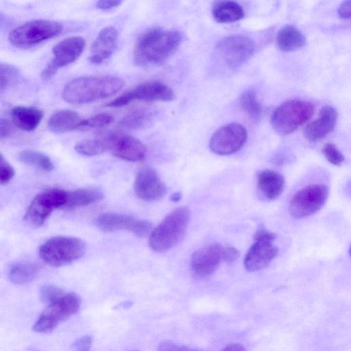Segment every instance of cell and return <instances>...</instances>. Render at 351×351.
<instances>
[{"label": "cell", "mask_w": 351, "mask_h": 351, "mask_svg": "<svg viewBox=\"0 0 351 351\" xmlns=\"http://www.w3.org/2000/svg\"><path fill=\"white\" fill-rule=\"evenodd\" d=\"M19 160L45 171H51L54 166L51 160L45 154L34 151L23 150L18 154Z\"/></svg>", "instance_id": "cell-30"}, {"label": "cell", "mask_w": 351, "mask_h": 351, "mask_svg": "<svg viewBox=\"0 0 351 351\" xmlns=\"http://www.w3.org/2000/svg\"><path fill=\"white\" fill-rule=\"evenodd\" d=\"M212 13L215 20L221 23L236 22L244 16L242 7L232 1L217 2L213 6Z\"/></svg>", "instance_id": "cell-27"}, {"label": "cell", "mask_w": 351, "mask_h": 351, "mask_svg": "<svg viewBox=\"0 0 351 351\" xmlns=\"http://www.w3.org/2000/svg\"><path fill=\"white\" fill-rule=\"evenodd\" d=\"M349 254H350V256L351 257V245H350V249H349Z\"/></svg>", "instance_id": "cell-46"}, {"label": "cell", "mask_w": 351, "mask_h": 351, "mask_svg": "<svg viewBox=\"0 0 351 351\" xmlns=\"http://www.w3.org/2000/svg\"><path fill=\"white\" fill-rule=\"evenodd\" d=\"M152 232V225L149 221L136 219L131 232L139 237H145L150 235Z\"/></svg>", "instance_id": "cell-37"}, {"label": "cell", "mask_w": 351, "mask_h": 351, "mask_svg": "<svg viewBox=\"0 0 351 351\" xmlns=\"http://www.w3.org/2000/svg\"><path fill=\"white\" fill-rule=\"evenodd\" d=\"M247 134L241 124L232 123L219 128L212 136L209 147L218 155H228L239 150L245 143Z\"/></svg>", "instance_id": "cell-13"}, {"label": "cell", "mask_w": 351, "mask_h": 351, "mask_svg": "<svg viewBox=\"0 0 351 351\" xmlns=\"http://www.w3.org/2000/svg\"><path fill=\"white\" fill-rule=\"evenodd\" d=\"M350 189H351V186H350Z\"/></svg>", "instance_id": "cell-47"}, {"label": "cell", "mask_w": 351, "mask_h": 351, "mask_svg": "<svg viewBox=\"0 0 351 351\" xmlns=\"http://www.w3.org/2000/svg\"><path fill=\"white\" fill-rule=\"evenodd\" d=\"M10 113L12 123L26 132L34 131L43 117V110L34 106H15Z\"/></svg>", "instance_id": "cell-21"}, {"label": "cell", "mask_w": 351, "mask_h": 351, "mask_svg": "<svg viewBox=\"0 0 351 351\" xmlns=\"http://www.w3.org/2000/svg\"><path fill=\"white\" fill-rule=\"evenodd\" d=\"M339 16L345 19H351V1H343L338 8Z\"/></svg>", "instance_id": "cell-42"}, {"label": "cell", "mask_w": 351, "mask_h": 351, "mask_svg": "<svg viewBox=\"0 0 351 351\" xmlns=\"http://www.w3.org/2000/svg\"><path fill=\"white\" fill-rule=\"evenodd\" d=\"M158 351H203L191 348L185 346L179 345L170 341L161 342L158 347Z\"/></svg>", "instance_id": "cell-38"}, {"label": "cell", "mask_w": 351, "mask_h": 351, "mask_svg": "<svg viewBox=\"0 0 351 351\" xmlns=\"http://www.w3.org/2000/svg\"><path fill=\"white\" fill-rule=\"evenodd\" d=\"M182 198V194L180 192H176L173 194H172L170 197V199L172 202H177L180 201Z\"/></svg>", "instance_id": "cell-45"}, {"label": "cell", "mask_w": 351, "mask_h": 351, "mask_svg": "<svg viewBox=\"0 0 351 351\" xmlns=\"http://www.w3.org/2000/svg\"><path fill=\"white\" fill-rule=\"evenodd\" d=\"M83 119L73 110H62L53 113L49 119L47 127L49 130L57 134L78 130Z\"/></svg>", "instance_id": "cell-22"}, {"label": "cell", "mask_w": 351, "mask_h": 351, "mask_svg": "<svg viewBox=\"0 0 351 351\" xmlns=\"http://www.w3.org/2000/svg\"><path fill=\"white\" fill-rule=\"evenodd\" d=\"M121 1H99L96 3V7L101 10H109L119 6L121 4Z\"/></svg>", "instance_id": "cell-43"}, {"label": "cell", "mask_w": 351, "mask_h": 351, "mask_svg": "<svg viewBox=\"0 0 351 351\" xmlns=\"http://www.w3.org/2000/svg\"><path fill=\"white\" fill-rule=\"evenodd\" d=\"M239 256V252L234 247H223V261L231 263L236 261Z\"/></svg>", "instance_id": "cell-40"}, {"label": "cell", "mask_w": 351, "mask_h": 351, "mask_svg": "<svg viewBox=\"0 0 351 351\" xmlns=\"http://www.w3.org/2000/svg\"><path fill=\"white\" fill-rule=\"evenodd\" d=\"M38 272V265L31 262H19L10 267L8 277L14 284L24 285L32 281Z\"/></svg>", "instance_id": "cell-28"}, {"label": "cell", "mask_w": 351, "mask_h": 351, "mask_svg": "<svg viewBox=\"0 0 351 351\" xmlns=\"http://www.w3.org/2000/svg\"><path fill=\"white\" fill-rule=\"evenodd\" d=\"M190 219V210L187 207H179L169 213L152 230L149 244L155 252L167 251L183 238Z\"/></svg>", "instance_id": "cell-3"}, {"label": "cell", "mask_w": 351, "mask_h": 351, "mask_svg": "<svg viewBox=\"0 0 351 351\" xmlns=\"http://www.w3.org/2000/svg\"><path fill=\"white\" fill-rule=\"evenodd\" d=\"M136 221L134 217L125 214L106 213L99 215L95 223L100 230L106 232L121 230L132 232Z\"/></svg>", "instance_id": "cell-23"}, {"label": "cell", "mask_w": 351, "mask_h": 351, "mask_svg": "<svg viewBox=\"0 0 351 351\" xmlns=\"http://www.w3.org/2000/svg\"><path fill=\"white\" fill-rule=\"evenodd\" d=\"M314 113L313 105L306 101L292 99L287 101L274 111L271 125L280 135H287L308 121Z\"/></svg>", "instance_id": "cell-5"}, {"label": "cell", "mask_w": 351, "mask_h": 351, "mask_svg": "<svg viewBox=\"0 0 351 351\" xmlns=\"http://www.w3.org/2000/svg\"><path fill=\"white\" fill-rule=\"evenodd\" d=\"M15 171L10 164L0 155V183L5 184L14 177Z\"/></svg>", "instance_id": "cell-36"}, {"label": "cell", "mask_w": 351, "mask_h": 351, "mask_svg": "<svg viewBox=\"0 0 351 351\" xmlns=\"http://www.w3.org/2000/svg\"><path fill=\"white\" fill-rule=\"evenodd\" d=\"M104 197L103 193L95 188H82L67 191L66 203L63 208L73 209L99 202Z\"/></svg>", "instance_id": "cell-25"}, {"label": "cell", "mask_w": 351, "mask_h": 351, "mask_svg": "<svg viewBox=\"0 0 351 351\" xmlns=\"http://www.w3.org/2000/svg\"><path fill=\"white\" fill-rule=\"evenodd\" d=\"M322 151L327 160L334 165L339 166L345 160L344 156L332 143L325 144Z\"/></svg>", "instance_id": "cell-35"}, {"label": "cell", "mask_w": 351, "mask_h": 351, "mask_svg": "<svg viewBox=\"0 0 351 351\" xmlns=\"http://www.w3.org/2000/svg\"><path fill=\"white\" fill-rule=\"evenodd\" d=\"M328 188L325 184H315L298 191L289 202V212L296 219L309 217L319 211L328 197Z\"/></svg>", "instance_id": "cell-8"}, {"label": "cell", "mask_w": 351, "mask_h": 351, "mask_svg": "<svg viewBox=\"0 0 351 351\" xmlns=\"http://www.w3.org/2000/svg\"><path fill=\"white\" fill-rule=\"evenodd\" d=\"M223 247L212 243L194 252L191 258V268L197 277L204 278L214 273L223 261Z\"/></svg>", "instance_id": "cell-15"}, {"label": "cell", "mask_w": 351, "mask_h": 351, "mask_svg": "<svg viewBox=\"0 0 351 351\" xmlns=\"http://www.w3.org/2000/svg\"><path fill=\"white\" fill-rule=\"evenodd\" d=\"M85 251V243L80 239L57 236L48 239L40 247L39 255L47 265L60 267L80 259Z\"/></svg>", "instance_id": "cell-4"}, {"label": "cell", "mask_w": 351, "mask_h": 351, "mask_svg": "<svg viewBox=\"0 0 351 351\" xmlns=\"http://www.w3.org/2000/svg\"><path fill=\"white\" fill-rule=\"evenodd\" d=\"M123 86L124 81L116 76H81L64 86L62 97L71 104H89L114 95Z\"/></svg>", "instance_id": "cell-2"}, {"label": "cell", "mask_w": 351, "mask_h": 351, "mask_svg": "<svg viewBox=\"0 0 351 351\" xmlns=\"http://www.w3.org/2000/svg\"><path fill=\"white\" fill-rule=\"evenodd\" d=\"M181 41L182 36L178 32L151 28L136 40L134 48V61L140 66L161 64L174 53Z\"/></svg>", "instance_id": "cell-1"}, {"label": "cell", "mask_w": 351, "mask_h": 351, "mask_svg": "<svg viewBox=\"0 0 351 351\" xmlns=\"http://www.w3.org/2000/svg\"><path fill=\"white\" fill-rule=\"evenodd\" d=\"M67 191L57 188L48 189L38 194L31 202L24 216L26 222L41 226L54 209L63 208Z\"/></svg>", "instance_id": "cell-7"}, {"label": "cell", "mask_w": 351, "mask_h": 351, "mask_svg": "<svg viewBox=\"0 0 351 351\" xmlns=\"http://www.w3.org/2000/svg\"><path fill=\"white\" fill-rule=\"evenodd\" d=\"M257 188L261 197L265 200L277 199L285 189L283 176L271 170H264L259 173L257 178Z\"/></svg>", "instance_id": "cell-20"}, {"label": "cell", "mask_w": 351, "mask_h": 351, "mask_svg": "<svg viewBox=\"0 0 351 351\" xmlns=\"http://www.w3.org/2000/svg\"><path fill=\"white\" fill-rule=\"evenodd\" d=\"M13 131V128L11 123L5 119H1L0 121V138L1 139L5 138L10 136Z\"/></svg>", "instance_id": "cell-41"}, {"label": "cell", "mask_w": 351, "mask_h": 351, "mask_svg": "<svg viewBox=\"0 0 351 351\" xmlns=\"http://www.w3.org/2000/svg\"><path fill=\"white\" fill-rule=\"evenodd\" d=\"M110 134L99 138L78 142L75 145V150L86 156H94L110 150Z\"/></svg>", "instance_id": "cell-29"}, {"label": "cell", "mask_w": 351, "mask_h": 351, "mask_svg": "<svg viewBox=\"0 0 351 351\" xmlns=\"http://www.w3.org/2000/svg\"><path fill=\"white\" fill-rule=\"evenodd\" d=\"M223 351H246V350L241 344L232 343L226 346Z\"/></svg>", "instance_id": "cell-44"}, {"label": "cell", "mask_w": 351, "mask_h": 351, "mask_svg": "<svg viewBox=\"0 0 351 351\" xmlns=\"http://www.w3.org/2000/svg\"><path fill=\"white\" fill-rule=\"evenodd\" d=\"M62 30V25L58 21L34 20L12 29L8 40L16 47L27 48L56 36Z\"/></svg>", "instance_id": "cell-6"}, {"label": "cell", "mask_w": 351, "mask_h": 351, "mask_svg": "<svg viewBox=\"0 0 351 351\" xmlns=\"http://www.w3.org/2000/svg\"><path fill=\"white\" fill-rule=\"evenodd\" d=\"M119 39L117 29L112 26L102 29L90 47L89 60L95 64L103 63L114 51Z\"/></svg>", "instance_id": "cell-18"}, {"label": "cell", "mask_w": 351, "mask_h": 351, "mask_svg": "<svg viewBox=\"0 0 351 351\" xmlns=\"http://www.w3.org/2000/svg\"><path fill=\"white\" fill-rule=\"evenodd\" d=\"M93 339L89 335L83 336L77 339L73 344L74 351H90Z\"/></svg>", "instance_id": "cell-39"}, {"label": "cell", "mask_w": 351, "mask_h": 351, "mask_svg": "<svg viewBox=\"0 0 351 351\" xmlns=\"http://www.w3.org/2000/svg\"><path fill=\"white\" fill-rule=\"evenodd\" d=\"M305 43V36L293 25H284L277 34L276 44L282 51L289 52L296 50L302 47Z\"/></svg>", "instance_id": "cell-26"}, {"label": "cell", "mask_w": 351, "mask_h": 351, "mask_svg": "<svg viewBox=\"0 0 351 351\" xmlns=\"http://www.w3.org/2000/svg\"><path fill=\"white\" fill-rule=\"evenodd\" d=\"M85 47V40L80 36H71L58 43L52 50L51 61L41 72L43 80H48L58 70L75 62Z\"/></svg>", "instance_id": "cell-12"}, {"label": "cell", "mask_w": 351, "mask_h": 351, "mask_svg": "<svg viewBox=\"0 0 351 351\" xmlns=\"http://www.w3.org/2000/svg\"><path fill=\"white\" fill-rule=\"evenodd\" d=\"M174 98L173 91L162 82L153 81L138 85L106 104L110 108L124 106L135 100L154 101H171Z\"/></svg>", "instance_id": "cell-10"}, {"label": "cell", "mask_w": 351, "mask_h": 351, "mask_svg": "<svg viewBox=\"0 0 351 351\" xmlns=\"http://www.w3.org/2000/svg\"><path fill=\"white\" fill-rule=\"evenodd\" d=\"M112 120L113 117L110 114L105 112L97 114L86 119H83L78 130H86L104 128L108 125Z\"/></svg>", "instance_id": "cell-33"}, {"label": "cell", "mask_w": 351, "mask_h": 351, "mask_svg": "<svg viewBox=\"0 0 351 351\" xmlns=\"http://www.w3.org/2000/svg\"><path fill=\"white\" fill-rule=\"evenodd\" d=\"M81 306V299L74 293H64L60 298L47 305L41 315L48 319L56 327L77 313Z\"/></svg>", "instance_id": "cell-17"}, {"label": "cell", "mask_w": 351, "mask_h": 351, "mask_svg": "<svg viewBox=\"0 0 351 351\" xmlns=\"http://www.w3.org/2000/svg\"><path fill=\"white\" fill-rule=\"evenodd\" d=\"M154 112L147 108H138L126 113L119 121V125L129 130H138L150 126L154 120Z\"/></svg>", "instance_id": "cell-24"}, {"label": "cell", "mask_w": 351, "mask_h": 351, "mask_svg": "<svg viewBox=\"0 0 351 351\" xmlns=\"http://www.w3.org/2000/svg\"><path fill=\"white\" fill-rule=\"evenodd\" d=\"M254 51L253 41L243 35H232L221 40L217 45V53L231 69L245 63Z\"/></svg>", "instance_id": "cell-11"}, {"label": "cell", "mask_w": 351, "mask_h": 351, "mask_svg": "<svg viewBox=\"0 0 351 351\" xmlns=\"http://www.w3.org/2000/svg\"><path fill=\"white\" fill-rule=\"evenodd\" d=\"M0 75L1 93L14 85L20 78L19 70L14 66L6 63L1 64Z\"/></svg>", "instance_id": "cell-32"}, {"label": "cell", "mask_w": 351, "mask_h": 351, "mask_svg": "<svg viewBox=\"0 0 351 351\" xmlns=\"http://www.w3.org/2000/svg\"><path fill=\"white\" fill-rule=\"evenodd\" d=\"M64 293L62 289L51 285H45L40 288V300L47 305L58 300Z\"/></svg>", "instance_id": "cell-34"}, {"label": "cell", "mask_w": 351, "mask_h": 351, "mask_svg": "<svg viewBox=\"0 0 351 351\" xmlns=\"http://www.w3.org/2000/svg\"><path fill=\"white\" fill-rule=\"evenodd\" d=\"M338 119L337 111L332 106H325L319 111V117L307 125L304 137L315 142L326 137L335 128Z\"/></svg>", "instance_id": "cell-19"}, {"label": "cell", "mask_w": 351, "mask_h": 351, "mask_svg": "<svg viewBox=\"0 0 351 351\" xmlns=\"http://www.w3.org/2000/svg\"><path fill=\"white\" fill-rule=\"evenodd\" d=\"M134 190L136 195L147 202L161 199L166 193L165 184L156 171L150 167H143L137 173Z\"/></svg>", "instance_id": "cell-14"}, {"label": "cell", "mask_w": 351, "mask_h": 351, "mask_svg": "<svg viewBox=\"0 0 351 351\" xmlns=\"http://www.w3.org/2000/svg\"><path fill=\"white\" fill-rule=\"evenodd\" d=\"M240 104L243 110L253 121L259 120L261 116V106L252 90L245 91L240 97Z\"/></svg>", "instance_id": "cell-31"}, {"label": "cell", "mask_w": 351, "mask_h": 351, "mask_svg": "<svg viewBox=\"0 0 351 351\" xmlns=\"http://www.w3.org/2000/svg\"><path fill=\"white\" fill-rule=\"evenodd\" d=\"M110 151L116 157L131 162L140 161L146 156L145 145L128 134L110 133Z\"/></svg>", "instance_id": "cell-16"}, {"label": "cell", "mask_w": 351, "mask_h": 351, "mask_svg": "<svg viewBox=\"0 0 351 351\" xmlns=\"http://www.w3.org/2000/svg\"><path fill=\"white\" fill-rule=\"evenodd\" d=\"M254 242L244 258V266L248 271H256L266 267L278 253L274 244L276 235L264 228H259L254 234Z\"/></svg>", "instance_id": "cell-9"}]
</instances>
